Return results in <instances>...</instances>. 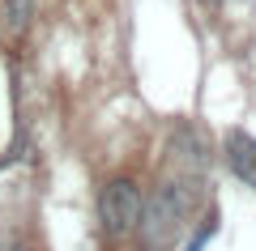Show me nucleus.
Masks as SVG:
<instances>
[{
  "label": "nucleus",
  "mask_w": 256,
  "mask_h": 251,
  "mask_svg": "<svg viewBox=\"0 0 256 251\" xmlns=\"http://www.w3.org/2000/svg\"><path fill=\"white\" fill-rule=\"evenodd\" d=\"M192 205H196V183L192 179H166L150 200H141V239L150 247H166L184 230Z\"/></svg>",
  "instance_id": "f257e3e1"
},
{
  "label": "nucleus",
  "mask_w": 256,
  "mask_h": 251,
  "mask_svg": "<svg viewBox=\"0 0 256 251\" xmlns=\"http://www.w3.org/2000/svg\"><path fill=\"white\" fill-rule=\"evenodd\" d=\"M98 222L111 239H124V234L137 230L141 222V192L132 179H111L98 192Z\"/></svg>",
  "instance_id": "f03ea898"
},
{
  "label": "nucleus",
  "mask_w": 256,
  "mask_h": 251,
  "mask_svg": "<svg viewBox=\"0 0 256 251\" xmlns=\"http://www.w3.org/2000/svg\"><path fill=\"white\" fill-rule=\"evenodd\" d=\"M171 158H175V166H180L184 175H192V179L210 166V153H205V145L196 141L192 128H175V136H171Z\"/></svg>",
  "instance_id": "7ed1b4c3"
},
{
  "label": "nucleus",
  "mask_w": 256,
  "mask_h": 251,
  "mask_svg": "<svg viewBox=\"0 0 256 251\" xmlns=\"http://www.w3.org/2000/svg\"><path fill=\"white\" fill-rule=\"evenodd\" d=\"M226 162H230V171H235L248 188H256V136L230 128L226 132Z\"/></svg>",
  "instance_id": "20e7f679"
},
{
  "label": "nucleus",
  "mask_w": 256,
  "mask_h": 251,
  "mask_svg": "<svg viewBox=\"0 0 256 251\" xmlns=\"http://www.w3.org/2000/svg\"><path fill=\"white\" fill-rule=\"evenodd\" d=\"M0 17L9 30H26L34 17V0H0Z\"/></svg>",
  "instance_id": "39448f33"
},
{
  "label": "nucleus",
  "mask_w": 256,
  "mask_h": 251,
  "mask_svg": "<svg viewBox=\"0 0 256 251\" xmlns=\"http://www.w3.org/2000/svg\"><path fill=\"white\" fill-rule=\"evenodd\" d=\"M201 4H210V9H218V4H222V0H201Z\"/></svg>",
  "instance_id": "423d86ee"
},
{
  "label": "nucleus",
  "mask_w": 256,
  "mask_h": 251,
  "mask_svg": "<svg viewBox=\"0 0 256 251\" xmlns=\"http://www.w3.org/2000/svg\"><path fill=\"white\" fill-rule=\"evenodd\" d=\"M9 251H26V247H9Z\"/></svg>",
  "instance_id": "0eeeda50"
}]
</instances>
